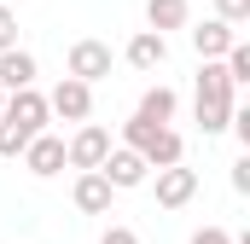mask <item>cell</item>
Here are the masks:
<instances>
[{"mask_svg": "<svg viewBox=\"0 0 250 244\" xmlns=\"http://www.w3.org/2000/svg\"><path fill=\"white\" fill-rule=\"evenodd\" d=\"M47 93H35V87H18V93H6V105H0V157H18L41 128H47Z\"/></svg>", "mask_w": 250, "mask_h": 244, "instance_id": "obj_1", "label": "cell"}, {"mask_svg": "<svg viewBox=\"0 0 250 244\" xmlns=\"http://www.w3.org/2000/svg\"><path fill=\"white\" fill-rule=\"evenodd\" d=\"M192 111H198V128L204 134H221L233 122V76L221 59H204L198 70V93H192Z\"/></svg>", "mask_w": 250, "mask_h": 244, "instance_id": "obj_2", "label": "cell"}, {"mask_svg": "<svg viewBox=\"0 0 250 244\" xmlns=\"http://www.w3.org/2000/svg\"><path fill=\"white\" fill-rule=\"evenodd\" d=\"M123 145H134L151 169H163V163H181V157H187V140H181L169 122H146L140 111L123 122Z\"/></svg>", "mask_w": 250, "mask_h": 244, "instance_id": "obj_3", "label": "cell"}, {"mask_svg": "<svg viewBox=\"0 0 250 244\" xmlns=\"http://www.w3.org/2000/svg\"><path fill=\"white\" fill-rule=\"evenodd\" d=\"M111 47L105 41H93V35H82V41H70V53H64V76H76V81H105L111 76Z\"/></svg>", "mask_w": 250, "mask_h": 244, "instance_id": "obj_4", "label": "cell"}, {"mask_svg": "<svg viewBox=\"0 0 250 244\" xmlns=\"http://www.w3.org/2000/svg\"><path fill=\"white\" fill-rule=\"evenodd\" d=\"M105 151H111V128H99V122H76V134L64 140V163L70 169H99Z\"/></svg>", "mask_w": 250, "mask_h": 244, "instance_id": "obj_5", "label": "cell"}, {"mask_svg": "<svg viewBox=\"0 0 250 244\" xmlns=\"http://www.w3.org/2000/svg\"><path fill=\"white\" fill-rule=\"evenodd\" d=\"M99 175L117 186V192H134V186L151 181V163H146L134 145H111V151H105V163H99Z\"/></svg>", "mask_w": 250, "mask_h": 244, "instance_id": "obj_6", "label": "cell"}, {"mask_svg": "<svg viewBox=\"0 0 250 244\" xmlns=\"http://www.w3.org/2000/svg\"><path fill=\"white\" fill-rule=\"evenodd\" d=\"M151 186H157V209H187L192 198H198V169H187V157L181 163H163Z\"/></svg>", "mask_w": 250, "mask_h": 244, "instance_id": "obj_7", "label": "cell"}, {"mask_svg": "<svg viewBox=\"0 0 250 244\" xmlns=\"http://www.w3.org/2000/svg\"><path fill=\"white\" fill-rule=\"evenodd\" d=\"M47 111L64 122H87L93 117V81H76V76H64L59 87L47 93Z\"/></svg>", "mask_w": 250, "mask_h": 244, "instance_id": "obj_8", "label": "cell"}, {"mask_svg": "<svg viewBox=\"0 0 250 244\" xmlns=\"http://www.w3.org/2000/svg\"><path fill=\"white\" fill-rule=\"evenodd\" d=\"M18 157H23V169H29V175H41V181H53V175L64 169V140L41 128V134H35V140H29V145H23Z\"/></svg>", "mask_w": 250, "mask_h": 244, "instance_id": "obj_9", "label": "cell"}, {"mask_svg": "<svg viewBox=\"0 0 250 244\" xmlns=\"http://www.w3.org/2000/svg\"><path fill=\"white\" fill-rule=\"evenodd\" d=\"M70 198H76V209H82V215H111L117 186L105 181L99 169H82V175H76V186H70Z\"/></svg>", "mask_w": 250, "mask_h": 244, "instance_id": "obj_10", "label": "cell"}, {"mask_svg": "<svg viewBox=\"0 0 250 244\" xmlns=\"http://www.w3.org/2000/svg\"><path fill=\"white\" fill-rule=\"evenodd\" d=\"M123 59L134 64V70H146V76H151V70H163V64H169V41H163L157 29H140V35L123 47Z\"/></svg>", "mask_w": 250, "mask_h": 244, "instance_id": "obj_11", "label": "cell"}, {"mask_svg": "<svg viewBox=\"0 0 250 244\" xmlns=\"http://www.w3.org/2000/svg\"><path fill=\"white\" fill-rule=\"evenodd\" d=\"M35 76H41L35 53H23V47H6V53H0V87H6V93H18V87H35Z\"/></svg>", "mask_w": 250, "mask_h": 244, "instance_id": "obj_12", "label": "cell"}, {"mask_svg": "<svg viewBox=\"0 0 250 244\" xmlns=\"http://www.w3.org/2000/svg\"><path fill=\"white\" fill-rule=\"evenodd\" d=\"M233 41H239V29H233V23H221V18H209V23H198V29H192V53H198V59H221Z\"/></svg>", "mask_w": 250, "mask_h": 244, "instance_id": "obj_13", "label": "cell"}, {"mask_svg": "<svg viewBox=\"0 0 250 244\" xmlns=\"http://www.w3.org/2000/svg\"><path fill=\"white\" fill-rule=\"evenodd\" d=\"M192 18V0H146V29L169 35V29H187Z\"/></svg>", "mask_w": 250, "mask_h": 244, "instance_id": "obj_14", "label": "cell"}, {"mask_svg": "<svg viewBox=\"0 0 250 244\" xmlns=\"http://www.w3.org/2000/svg\"><path fill=\"white\" fill-rule=\"evenodd\" d=\"M175 111H181V93H175V87L157 81V87L140 93V117H146V122H175Z\"/></svg>", "mask_w": 250, "mask_h": 244, "instance_id": "obj_15", "label": "cell"}, {"mask_svg": "<svg viewBox=\"0 0 250 244\" xmlns=\"http://www.w3.org/2000/svg\"><path fill=\"white\" fill-rule=\"evenodd\" d=\"M215 18L239 29V23H250V0H215Z\"/></svg>", "mask_w": 250, "mask_h": 244, "instance_id": "obj_16", "label": "cell"}, {"mask_svg": "<svg viewBox=\"0 0 250 244\" xmlns=\"http://www.w3.org/2000/svg\"><path fill=\"white\" fill-rule=\"evenodd\" d=\"M6 47H18V12L0 0V53H6Z\"/></svg>", "mask_w": 250, "mask_h": 244, "instance_id": "obj_17", "label": "cell"}, {"mask_svg": "<svg viewBox=\"0 0 250 244\" xmlns=\"http://www.w3.org/2000/svg\"><path fill=\"white\" fill-rule=\"evenodd\" d=\"M99 244H140V233H134V227H123V221H111V227L99 233Z\"/></svg>", "mask_w": 250, "mask_h": 244, "instance_id": "obj_18", "label": "cell"}, {"mask_svg": "<svg viewBox=\"0 0 250 244\" xmlns=\"http://www.w3.org/2000/svg\"><path fill=\"white\" fill-rule=\"evenodd\" d=\"M192 244H233V233H227V227H198Z\"/></svg>", "mask_w": 250, "mask_h": 244, "instance_id": "obj_19", "label": "cell"}, {"mask_svg": "<svg viewBox=\"0 0 250 244\" xmlns=\"http://www.w3.org/2000/svg\"><path fill=\"white\" fill-rule=\"evenodd\" d=\"M233 192H250V157L233 163Z\"/></svg>", "mask_w": 250, "mask_h": 244, "instance_id": "obj_20", "label": "cell"}, {"mask_svg": "<svg viewBox=\"0 0 250 244\" xmlns=\"http://www.w3.org/2000/svg\"><path fill=\"white\" fill-rule=\"evenodd\" d=\"M0 105H6V87H0Z\"/></svg>", "mask_w": 250, "mask_h": 244, "instance_id": "obj_21", "label": "cell"}, {"mask_svg": "<svg viewBox=\"0 0 250 244\" xmlns=\"http://www.w3.org/2000/svg\"><path fill=\"white\" fill-rule=\"evenodd\" d=\"M6 6H18V0H6Z\"/></svg>", "mask_w": 250, "mask_h": 244, "instance_id": "obj_22", "label": "cell"}]
</instances>
